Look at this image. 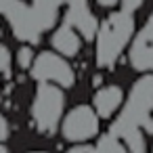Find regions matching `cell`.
I'll return each mask as SVG.
<instances>
[{"label": "cell", "instance_id": "6da1fadb", "mask_svg": "<svg viewBox=\"0 0 153 153\" xmlns=\"http://www.w3.org/2000/svg\"><path fill=\"white\" fill-rule=\"evenodd\" d=\"M111 130L115 136L124 130H143L145 134H153V74L143 76L132 84L130 97Z\"/></svg>", "mask_w": 153, "mask_h": 153}, {"label": "cell", "instance_id": "7a4b0ae2", "mask_svg": "<svg viewBox=\"0 0 153 153\" xmlns=\"http://www.w3.org/2000/svg\"><path fill=\"white\" fill-rule=\"evenodd\" d=\"M97 65L109 67L126 51L134 36V17L130 13H111L97 30Z\"/></svg>", "mask_w": 153, "mask_h": 153}, {"label": "cell", "instance_id": "3957f363", "mask_svg": "<svg viewBox=\"0 0 153 153\" xmlns=\"http://www.w3.org/2000/svg\"><path fill=\"white\" fill-rule=\"evenodd\" d=\"M65 92L55 84H40L32 99V120L42 134H53L63 120Z\"/></svg>", "mask_w": 153, "mask_h": 153}, {"label": "cell", "instance_id": "277c9868", "mask_svg": "<svg viewBox=\"0 0 153 153\" xmlns=\"http://www.w3.org/2000/svg\"><path fill=\"white\" fill-rule=\"evenodd\" d=\"M32 76L40 84H55L59 88H71L76 84V71L67 63L65 57H61L55 51H42L36 55L32 67Z\"/></svg>", "mask_w": 153, "mask_h": 153}, {"label": "cell", "instance_id": "5b68a950", "mask_svg": "<svg viewBox=\"0 0 153 153\" xmlns=\"http://www.w3.org/2000/svg\"><path fill=\"white\" fill-rule=\"evenodd\" d=\"M99 115L88 105H76L61 120V134L65 140L82 145L99 134Z\"/></svg>", "mask_w": 153, "mask_h": 153}, {"label": "cell", "instance_id": "8992f818", "mask_svg": "<svg viewBox=\"0 0 153 153\" xmlns=\"http://www.w3.org/2000/svg\"><path fill=\"white\" fill-rule=\"evenodd\" d=\"M130 65L138 71H153V15L130 44Z\"/></svg>", "mask_w": 153, "mask_h": 153}, {"label": "cell", "instance_id": "52a82bcc", "mask_svg": "<svg viewBox=\"0 0 153 153\" xmlns=\"http://www.w3.org/2000/svg\"><path fill=\"white\" fill-rule=\"evenodd\" d=\"M124 105V90L117 86V84H109V86H103L94 92L92 97V109L97 111L99 117L107 120L111 115H115Z\"/></svg>", "mask_w": 153, "mask_h": 153}, {"label": "cell", "instance_id": "ba28073f", "mask_svg": "<svg viewBox=\"0 0 153 153\" xmlns=\"http://www.w3.org/2000/svg\"><path fill=\"white\" fill-rule=\"evenodd\" d=\"M51 44H53L55 53H59V55L65 57V59L76 57V55L80 53V48H82L80 34H78V30L71 27L69 23H63V25H59V27L53 32Z\"/></svg>", "mask_w": 153, "mask_h": 153}, {"label": "cell", "instance_id": "9c48e42d", "mask_svg": "<svg viewBox=\"0 0 153 153\" xmlns=\"http://www.w3.org/2000/svg\"><path fill=\"white\" fill-rule=\"evenodd\" d=\"M9 17H11V23L15 25V32H17L19 38H23V40H34V42L38 40V34H40L42 30H40V25L36 23V19H34V15H32L30 9L17 4V11L9 13Z\"/></svg>", "mask_w": 153, "mask_h": 153}, {"label": "cell", "instance_id": "30bf717a", "mask_svg": "<svg viewBox=\"0 0 153 153\" xmlns=\"http://www.w3.org/2000/svg\"><path fill=\"white\" fill-rule=\"evenodd\" d=\"M61 2L63 0H32L30 11H32V15H34V19H36V23L40 25L42 32L55 23Z\"/></svg>", "mask_w": 153, "mask_h": 153}, {"label": "cell", "instance_id": "8fae6325", "mask_svg": "<svg viewBox=\"0 0 153 153\" xmlns=\"http://www.w3.org/2000/svg\"><path fill=\"white\" fill-rule=\"evenodd\" d=\"M97 153H130L124 140L115 134H103L97 143Z\"/></svg>", "mask_w": 153, "mask_h": 153}, {"label": "cell", "instance_id": "7c38bea8", "mask_svg": "<svg viewBox=\"0 0 153 153\" xmlns=\"http://www.w3.org/2000/svg\"><path fill=\"white\" fill-rule=\"evenodd\" d=\"M34 48L30 46V44H23L19 51H17V65L21 67V69H30L32 67V63H34Z\"/></svg>", "mask_w": 153, "mask_h": 153}, {"label": "cell", "instance_id": "4fadbf2b", "mask_svg": "<svg viewBox=\"0 0 153 153\" xmlns=\"http://www.w3.org/2000/svg\"><path fill=\"white\" fill-rule=\"evenodd\" d=\"M120 4H122V11H124V13L134 15V13L145 4V0H120Z\"/></svg>", "mask_w": 153, "mask_h": 153}, {"label": "cell", "instance_id": "5bb4252c", "mask_svg": "<svg viewBox=\"0 0 153 153\" xmlns=\"http://www.w3.org/2000/svg\"><path fill=\"white\" fill-rule=\"evenodd\" d=\"M9 65H11V53H9V48L4 44H0V74L7 71Z\"/></svg>", "mask_w": 153, "mask_h": 153}, {"label": "cell", "instance_id": "9a60e30c", "mask_svg": "<svg viewBox=\"0 0 153 153\" xmlns=\"http://www.w3.org/2000/svg\"><path fill=\"white\" fill-rule=\"evenodd\" d=\"M9 134H11V124L4 115H0V143H4L9 138Z\"/></svg>", "mask_w": 153, "mask_h": 153}, {"label": "cell", "instance_id": "2e32d148", "mask_svg": "<svg viewBox=\"0 0 153 153\" xmlns=\"http://www.w3.org/2000/svg\"><path fill=\"white\" fill-rule=\"evenodd\" d=\"M65 153H97V147H90V145H76V147H71L69 151H65Z\"/></svg>", "mask_w": 153, "mask_h": 153}, {"label": "cell", "instance_id": "e0dca14e", "mask_svg": "<svg viewBox=\"0 0 153 153\" xmlns=\"http://www.w3.org/2000/svg\"><path fill=\"white\" fill-rule=\"evenodd\" d=\"M117 2L120 0H97V4L101 9H113V7H117Z\"/></svg>", "mask_w": 153, "mask_h": 153}, {"label": "cell", "instance_id": "ac0fdd59", "mask_svg": "<svg viewBox=\"0 0 153 153\" xmlns=\"http://www.w3.org/2000/svg\"><path fill=\"white\" fill-rule=\"evenodd\" d=\"M0 153H9V149H7V147H4L2 143H0Z\"/></svg>", "mask_w": 153, "mask_h": 153}, {"label": "cell", "instance_id": "d6986e66", "mask_svg": "<svg viewBox=\"0 0 153 153\" xmlns=\"http://www.w3.org/2000/svg\"><path fill=\"white\" fill-rule=\"evenodd\" d=\"M30 153H46V151H30Z\"/></svg>", "mask_w": 153, "mask_h": 153}, {"label": "cell", "instance_id": "ffe728a7", "mask_svg": "<svg viewBox=\"0 0 153 153\" xmlns=\"http://www.w3.org/2000/svg\"><path fill=\"white\" fill-rule=\"evenodd\" d=\"M151 153H153V151H151Z\"/></svg>", "mask_w": 153, "mask_h": 153}]
</instances>
